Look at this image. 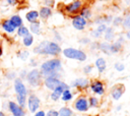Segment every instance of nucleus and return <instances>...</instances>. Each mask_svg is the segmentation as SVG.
I'll return each mask as SVG.
<instances>
[{
  "label": "nucleus",
  "mask_w": 130,
  "mask_h": 116,
  "mask_svg": "<svg viewBox=\"0 0 130 116\" xmlns=\"http://www.w3.org/2000/svg\"><path fill=\"white\" fill-rule=\"evenodd\" d=\"M100 49L103 51V52H105L106 54H111V51H110V45L108 44V43H102L101 44V46H100Z\"/></svg>",
  "instance_id": "obj_27"
},
{
  "label": "nucleus",
  "mask_w": 130,
  "mask_h": 116,
  "mask_svg": "<svg viewBox=\"0 0 130 116\" xmlns=\"http://www.w3.org/2000/svg\"><path fill=\"white\" fill-rule=\"evenodd\" d=\"M46 116H59V113H58L57 111H55V110H50V111L47 113Z\"/></svg>",
  "instance_id": "obj_36"
},
{
  "label": "nucleus",
  "mask_w": 130,
  "mask_h": 116,
  "mask_svg": "<svg viewBox=\"0 0 130 116\" xmlns=\"http://www.w3.org/2000/svg\"><path fill=\"white\" fill-rule=\"evenodd\" d=\"M91 35H92V37H93V38H99L102 34H100L96 30H94V31H92V32H91Z\"/></svg>",
  "instance_id": "obj_37"
},
{
  "label": "nucleus",
  "mask_w": 130,
  "mask_h": 116,
  "mask_svg": "<svg viewBox=\"0 0 130 116\" xmlns=\"http://www.w3.org/2000/svg\"><path fill=\"white\" fill-rule=\"evenodd\" d=\"M126 38L130 40V28H129V30L127 31V33H126Z\"/></svg>",
  "instance_id": "obj_39"
},
{
  "label": "nucleus",
  "mask_w": 130,
  "mask_h": 116,
  "mask_svg": "<svg viewBox=\"0 0 130 116\" xmlns=\"http://www.w3.org/2000/svg\"><path fill=\"white\" fill-rule=\"evenodd\" d=\"M126 1H127V2H128V3H129V2H130V0H126Z\"/></svg>",
  "instance_id": "obj_44"
},
{
  "label": "nucleus",
  "mask_w": 130,
  "mask_h": 116,
  "mask_svg": "<svg viewBox=\"0 0 130 116\" xmlns=\"http://www.w3.org/2000/svg\"><path fill=\"white\" fill-rule=\"evenodd\" d=\"M32 42H34V38H32V36L31 35H26L24 38H23V44H24V46H26V47H29L31 44H32Z\"/></svg>",
  "instance_id": "obj_26"
},
{
  "label": "nucleus",
  "mask_w": 130,
  "mask_h": 116,
  "mask_svg": "<svg viewBox=\"0 0 130 116\" xmlns=\"http://www.w3.org/2000/svg\"><path fill=\"white\" fill-rule=\"evenodd\" d=\"M9 109L14 116H24V112L22 108L13 102H9Z\"/></svg>",
  "instance_id": "obj_15"
},
{
  "label": "nucleus",
  "mask_w": 130,
  "mask_h": 116,
  "mask_svg": "<svg viewBox=\"0 0 130 116\" xmlns=\"http://www.w3.org/2000/svg\"><path fill=\"white\" fill-rule=\"evenodd\" d=\"M61 98H62L63 101H69V100H71V99H72V94H71L70 90H65V91L62 93Z\"/></svg>",
  "instance_id": "obj_25"
},
{
  "label": "nucleus",
  "mask_w": 130,
  "mask_h": 116,
  "mask_svg": "<svg viewBox=\"0 0 130 116\" xmlns=\"http://www.w3.org/2000/svg\"><path fill=\"white\" fill-rule=\"evenodd\" d=\"M115 69L117 70V71H123L124 69H125V65L122 63V62H117V63H115Z\"/></svg>",
  "instance_id": "obj_31"
},
{
  "label": "nucleus",
  "mask_w": 130,
  "mask_h": 116,
  "mask_svg": "<svg viewBox=\"0 0 130 116\" xmlns=\"http://www.w3.org/2000/svg\"><path fill=\"white\" fill-rule=\"evenodd\" d=\"M75 109L80 112H85L88 109V102L84 97H80L75 102Z\"/></svg>",
  "instance_id": "obj_8"
},
{
  "label": "nucleus",
  "mask_w": 130,
  "mask_h": 116,
  "mask_svg": "<svg viewBox=\"0 0 130 116\" xmlns=\"http://www.w3.org/2000/svg\"><path fill=\"white\" fill-rule=\"evenodd\" d=\"M30 31L34 33V34H40L41 32V28H40V22L36 21V22H32L30 23Z\"/></svg>",
  "instance_id": "obj_24"
},
{
  "label": "nucleus",
  "mask_w": 130,
  "mask_h": 116,
  "mask_svg": "<svg viewBox=\"0 0 130 116\" xmlns=\"http://www.w3.org/2000/svg\"><path fill=\"white\" fill-rule=\"evenodd\" d=\"M8 1H9V3H14L15 2L14 0H8Z\"/></svg>",
  "instance_id": "obj_41"
},
{
  "label": "nucleus",
  "mask_w": 130,
  "mask_h": 116,
  "mask_svg": "<svg viewBox=\"0 0 130 116\" xmlns=\"http://www.w3.org/2000/svg\"><path fill=\"white\" fill-rule=\"evenodd\" d=\"M122 24L125 28H130V14H127L122 19Z\"/></svg>",
  "instance_id": "obj_28"
},
{
  "label": "nucleus",
  "mask_w": 130,
  "mask_h": 116,
  "mask_svg": "<svg viewBox=\"0 0 130 116\" xmlns=\"http://www.w3.org/2000/svg\"><path fill=\"white\" fill-rule=\"evenodd\" d=\"M39 17V12L36 11V10H32V11H29L28 13H26V19L32 23V22H36V20L38 19Z\"/></svg>",
  "instance_id": "obj_18"
},
{
  "label": "nucleus",
  "mask_w": 130,
  "mask_h": 116,
  "mask_svg": "<svg viewBox=\"0 0 130 116\" xmlns=\"http://www.w3.org/2000/svg\"><path fill=\"white\" fill-rule=\"evenodd\" d=\"M10 21H11V23L16 27V26H21V24H22V20H21V18L18 16V15H13L11 18H10Z\"/></svg>",
  "instance_id": "obj_21"
},
{
  "label": "nucleus",
  "mask_w": 130,
  "mask_h": 116,
  "mask_svg": "<svg viewBox=\"0 0 130 116\" xmlns=\"http://www.w3.org/2000/svg\"><path fill=\"white\" fill-rule=\"evenodd\" d=\"M121 49H122L121 41H117L113 45H110V51H111V53H118Z\"/></svg>",
  "instance_id": "obj_19"
},
{
  "label": "nucleus",
  "mask_w": 130,
  "mask_h": 116,
  "mask_svg": "<svg viewBox=\"0 0 130 116\" xmlns=\"http://www.w3.org/2000/svg\"><path fill=\"white\" fill-rule=\"evenodd\" d=\"M61 61L59 59H51L42 64L41 73L46 76L57 75V72L61 70Z\"/></svg>",
  "instance_id": "obj_2"
},
{
  "label": "nucleus",
  "mask_w": 130,
  "mask_h": 116,
  "mask_svg": "<svg viewBox=\"0 0 130 116\" xmlns=\"http://www.w3.org/2000/svg\"><path fill=\"white\" fill-rule=\"evenodd\" d=\"M0 116H5V114H4V113H2V112L0 111Z\"/></svg>",
  "instance_id": "obj_42"
},
{
  "label": "nucleus",
  "mask_w": 130,
  "mask_h": 116,
  "mask_svg": "<svg viewBox=\"0 0 130 116\" xmlns=\"http://www.w3.org/2000/svg\"><path fill=\"white\" fill-rule=\"evenodd\" d=\"M14 88H15V92L17 93V96L26 97V89H25L24 84L22 83V81H21L19 78H17V79L15 80Z\"/></svg>",
  "instance_id": "obj_10"
},
{
  "label": "nucleus",
  "mask_w": 130,
  "mask_h": 116,
  "mask_svg": "<svg viewBox=\"0 0 130 116\" xmlns=\"http://www.w3.org/2000/svg\"><path fill=\"white\" fill-rule=\"evenodd\" d=\"M107 30V26H106V24L105 23H102V24H100L99 26H98V28H96V31L100 33V34H103V33H105V31Z\"/></svg>",
  "instance_id": "obj_33"
},
{
  "label": "nucleus",
  "mask_w": 130,
  "mask_h": 116,
  "mask_svg": "<svg viewBox=\"0 0 130 116\" xmlns=\"http://www.w3.org/2000/svg\"><path fill=\"white\" fill-rule=\"evenodd\" d=\"M51 14H52V10L49 7H42L41 10H40V12H39V15L42 18H44V19H46L49 16H51Z\"/></svg>",
  "instance_id": "obj_17"
},
{
  "label": "nucleus",
  "mask_w": 130,
  "mask_h": 116,
  "mask_svg": "<svg viewBox=\"0 0 130 116\" xmlns=\"http://www.w3.org/2000/svg\"><path fill=\"white\" fill-rule=\"evenodd\" d=\"M60 83H61V80L57 77V75H50L45 78V84L50 90H55Z\"/></svg>",
  "instance_id": "obj_6"
},
{
  "label": "nucleus",
  "mask_w": 130,
  "mask_h": 116,
  "mask_svg": "<svg viewBox=\"0 0 130 116\" xmlns=\"http://www.w3.org/2000/svg\"><path fill=\"white\" fill-rule=\"evenodd\" d=\"M1 54H2V49H1V47H0V56H1Z\"/></svg>",
  "instance_id": "obj_43"
},
{
  "label": "nucleus",
  "mask_w": 130,
  "mask_h": 116,
  "mask_svg": "<svg viewBox=\"0 0 130 116\" xmlns=\"http://www.w3.org/2000/svg\"><path fill=\"white\" fill-rule=\"evenodd\" d=\"M63 55L69 59L78 60V61H85L86 60V54L78 49L75 48H65L63 50Z\"/></svg>",
  "instance_id": "obj_3"
},
{
  "label": "nucleus",
  "mask_w": 130,
  "mask_h": 116,
  "mask_svg": "<svg viewBox=\"0 0 130 116\" xmlns=\"http://www.w3.org/2000/svg\"><path fill=\"white\" fill-rule=\"evenodd\" d=\"M91 70H92V66H91V65H86V66H84V67H83V72H84L85 74L90 73V72H91Z\"/></svg>",
  "instance_id": "obj_34"
},
{
  "label": "nucleus",
  "mask_w": 130,
  "mask_h": 116,
  "mask_svg": "<svg viewBox=\"0 0 130 116\" xmlns=\"http://www.w3.org/2000/svg\"><path fill=\"white\" fill-rule=\"evenodd\" d=\"M35 116H45V112L44 111H39V112L36 113Z\"/></svg>",
  "instance_id": "obj_38"
},
{
  "label": "nucleus",
  "mask_w": 130,
  "mask_h": 116,
  "mask_svg": "<svg viewBox=\"0 0 130 116\" xmlns=\"http://www.w3.org/2000/svg\"><path fill=\"white\" fill-rule=\"evenodd\" d=\"M95 66H96L99 72L103 73L106 70V68H107V62H106V60L103 57H100V58H98L95 60Z\"/></svg>",
  "instance_id": "obj_16"
},
{
  "label": "nucleus",
  "mask_w": 130,
  "mask_h": 116,
  "mask_svg": "<svg viewBox=\"0 0 130 116\" xmlns=\"http://www.w3.org/2000/svg\"><path fill=\"white\" fill-rule=\"evenodd\" d=\"M34 51L37 54H44V55H53V56H56V55L60 54L61 48L55 42L44 41L38 47H36L34 49Z\"/></svg>",
  "instance_id": "obj_1"
},
{
  "label": "nucleus",
  "mask_w": 130,
  "mask_h": 116,
  "mask_svg": "<svg viewBox=\"0 0 130 116\" xmlns=\"http://www.w3.org/2000/svg\"><path fill=\"white\" fill-rule=\"evenodd\" d=\"M40 107V100L37 96L31 95L28 98V109L30 112H36Z\"/></svg>",
  "instance_id": "obj_9"
},
{
  "label": "nucleus",
  "mask_w": 130,
  "mask_h": 116,
  "mask_svg": "<svg viewBox=\"0 0 130 116\" xmlns=\"http://www.w3.org/2000/svg\"><path fill=\"white\" fill-rule=\"evenodd\" d=\"M89 81L87 78H83V77H80V78H76L75 80H73L71 82V86H74V88H79V89H85L87 88Z\"/></svg>",
  "instance_id": "obj_13"
},
{
  "label": "nucleus",
  "mask_w": 130,
  "mask_h": 116,
  "mask_svg": "<svg viewBox=\"0 0 130 116\" xmlns=\"http://www.w3.org/2000/svg\"><path fill=\"white\" fill-rule=\"evenodd\" d=\"M58 113H59L60 116H72V111H71V109H69V108H67V107L61 108Z\"/></svg>",
  "instance_id": "obj_23"
},
{
  "label": "nucleus",
  "mask_w": 130,
  "mask_h": 116,
  "mask_svg": "<svg viewBox=\"0 0 130 116\" xmlns=\"http://www.w3.org/2000/svg\"><path fill=\"white\" fill-rule=\"evenodd\" d=\"M86 23H87L86 19H84L80 15H76L72 18V25L77 31H83L84 27L86 26Z\"/></svg>",
  "instance_id": "obj_7"
},
{
  "label": "nucleus",
  "mask_w": 130,
  "mask_h": 116,
  "mask_svg": "<svg viewBox=\"0 0 130 116\" xmlns=\"http://www.w3.org/2000/svg\"><path fill=\"white\" fill-rule=\"evenodd\" d=\"M81 1L80 0H76V1H73L72 3L68 4L66 7H65V10L68 12V13H75L77 12L80 8H81Z\"/></svg>",
  "instance_id": "obj_12"
},
{
  "label": "nucleus",
  "mask_w": 130,
  "mask_h": 116,
  "mask_svg": "<svg viewBox=\"0 0 130 116\" xmlns=\"http://www.w3.org/2000/svg\"><path fill=\"white\" fill-rule=\"evenodd\" d=\"M3 28H4L6 32H8V33H13L14 30H15V26L11 23L10 20H5V21L3 22Z\"/></svg>",
  "instance_id": "obj_20"
},
{
  "label": "nucleus",
  "mask_w": 130,
  "mask_h": 116,
  "mask_svg": "<svg viewBox=\"0 0 130 116\" xmlns=\"http://www.w3.org/2000/svg\"><path fill=\"white\" fill-rule=\"evenodd\" d=\"M90 89L93 93L98 94V95H103L104 94V84L102 81L100 80H94L91 84H90Z\"/></svg>",
  "instance_id": "obj_14"
},
{
  "label": "nucleus",
  "mask_w": 130,
  "mask_h": 116,
  "mask_svg": "<svg viewBox=\"0 0 130 116\" xmlns=\"http://www.w3.org/2000/svg\"><path fill=\"white\" fill-rule=\"evenodd\" d=\"M26 78L29 84H31L32 86H37L41 83V72L37 69H34L30 72H28Z\"/></svg>",
  "instance_id": "obj_4"
},
{
  "label": "nucleus",
  "mask_w": 130,
  "mask_h": 116,
  "mask_svg": "<svg viewBox=\"0 0 130 116\" xmlns=\"http://www.w3.org/2000/svg\"><path fill=\"white\" fill-rule=\"evenodd\" d=\"M18 35L21 37H25L26 35H28V30L25 26H19L18 28Z\"/></svg>",
  "instance_id": "obj_30"
},
{
  "label": "nucleus",
  "mask_w": 130,
  "mask_h": 116,
  "mask_svg": "<svg viewBox=\"0 0 130 116\" xmlns=\"http://www.w3.org/2000/svg\"><path fill=\"white\" fill-rule=\"evenodd\" d=\"M80 16H81V17H83L84 19H87V18H89V17L91 16L90 10H89V9H87V8H84V9H82V10H81V12H80Z\"/></svg>",
  "instance_id": "obj_29"
},
{
  "label": "nucleus",
  "mask_w": 130,
  "mask_h": 116,
  "mask_svg": "<svg viewBox=\"0 0 130 116\" xmlns=\"http://www.w3.org/2000/svg\"><path fill=\"white\" fill-rule=\"evenodd\" d=\"M65 90H69V85L66 84L65 82L61 81V83H60L55 90H53V93H52V95H51L52 100H53V101H57V100L61 97L62 93H63Z\"/></svg>",
  "instance_id": "obj_5"
},
{
  "label": "nucleus",
  "mask_w": 130,
  "mask_h": 116,
  "mask_svg": "<svg viewBox=\"0 0 130 116\" xmlns=\"http://www.w3.org/2000/svg\"><path fill=\"white\" fill-rule=\"evenodd\" d=\"M113 24L114 25H120V24H122V17H116V18H114Z\"/></svg>",
  "instance_id": "obj_35"
},
{
  "label": "nucleus",
  "mask_w": 130,
  "mask_h": 116,
  "mask_svg": "<svg viewBox=\"0 0 130 116\" xmlns=\"http://www.w3.org/2000/svg\"><path fill=\"white\" fill-rule=\"evenodd\" d=\"M80 43H89V40L88 39H83V40H80Z\"/></svg>",
  "instance_id": "obj_40"
},
{
  "label": "nucleus",
  "mask_w": 130,
  "mask_h": 116,
  "mask_svg": "<svg viewBox=\"0 0 130 116\" xmlns=\"http://www.w3.org/2000/svg\"><path fill=\"white\" fill-rule=\"evenodd\" d=\"M98 104H99V101H98L96 98L91 97V98L89 99V106H91V107H96Z\"/></svg>",
  "instance_id": "obj_32"
},
{
  "label": "nucleus",
  "mask_w": 130,
  "mask_h": 116,
  "mask_svg": "<svg viewBox=\"0 0 130 116\" xmlns=\"http://www.w3.org/2000/svg\"><path fill=\"white\" fill-rule=\"evenodd\" d=\"M105 38L107 41H112L114 39V31L112 27H107L105 31Z\"/></svg>",
  "instance_id": "obj_22"
},
{
  "label": "nucleus",
  "mask_w": 130,
  "mask_h": 116,
  "mask_svg": "<svg viewBox=\"0 0 130 116\" xmlns=\"http://www.w3.org/2000/svg\"><path fill=\"white\" fill-rule=\"evenodd\" d=\"M123 93H124V85L123 84H116L112 89L111 95H112V98L114 100H119L122 97Z\"/></svg>",
  "instance_id": "obj_11"
}]
</instances>
